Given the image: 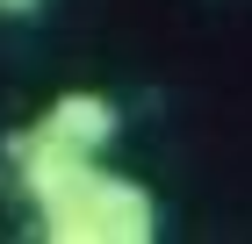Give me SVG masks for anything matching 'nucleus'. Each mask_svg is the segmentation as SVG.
Returning <instances> with one entry per match:
<instances>
[{"mask_svg": "<svg viewBox=\"0 0 252 244\" xmlns=\"http://www.w3.org/2000/svg\"><path fill=\"white\" fill-rule=\"evenodd\" d=\"M7 165H15L22 194L36 201L43 237L51 244H152L158 237V201L137 180L108 172L87 151H65L29 122L22 136H7Z\"/></svg>", "mask_w": 252, "mask_h": 244, "instance_id": "obj_1", "label": "nucleus"}, {"mask_svg": "<svg viewBox=\"0 0 252 244\" xmlns=\"http://www.w3.org/2000/svg\"><path fill=\"white\" fill-rule=\"evenodd\" d=\"M36 130L51 136V144L65 151H87V158H101V151L123 136V108L108 94H87V86H72V94H58L51 108L36 115Z\"/></svg>", "mask_w": 252, "mask_h": 244, "instance_id": "obj_2", "label": "nucleus"}, {"mask_svg": "<svg viewBox=\"0 0 252 244\" xmlns=\"http://www.w3.org/2000/svg\"><path fill=\"white\" fill-rule=\"evenodd\" d=\"M36 7H43V0H0V15H7V22H22V15H36Z\"/></svg>", "mask_w": 252, "mask_h": 244, "instance_id": "obj_3", "label": "nucleus"}]
</instances>
